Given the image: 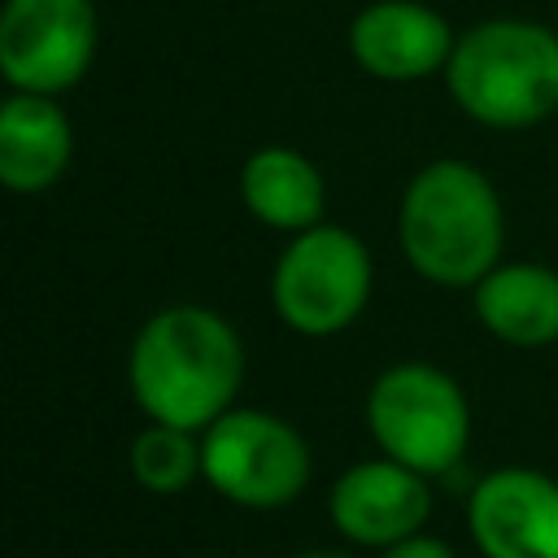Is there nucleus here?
<instances>
[{"label":"nucleus","mask_w":558,"mask_h":558,"mask_svg":"<svg viewBox=\"0 0 558 558\" xmlns=\"http://www.w3.org/2000/svg\"><path fill=\"white\" fill-rule=\"evenodd\" d=\"M126 379L148 418L205 432L240 392L244 344L222 314L205 305H170L135 331Z\"/></svg>","instance_id":"1"},{"label":"nucleus","mask_w":558,"mask_h":558,"mask_svg":"<svg viewBox=\"0 0 558 558\" xmlns=\"http://www.w3.org/2000/svg\"><path fill=\"white\" fill-rule=\"evenodd\" d=\"M397 240L405 262L440 288H475L506 244V214L484 170L458 157L427 161L401 196Z\"/></svg>","instance_id":"2"},{"label":"nucleus","mask_w":558,"mask_h":558,"mask_svg":"<svg viewBox=\"0 0 558 558\" xmlns=\"http://www.w3.org/2000/svg\"><path fill=\"white\" fill-rule=\"evenodd\" d=\"M453 105L493 131H523L558 113V31L493 17L458 35L445 65Z\"/></svg>","instance_id":"3"},{"label":"nucleus","mask_w":558,"mask_h":558,"mask_svg":"<svg viewBox=\"0 0 558 558\" xmlns=\"http://www.w3.org/2000/svg\"><path fill=\"white\" fill-rule=\"evenodd\" d=\"M366 427L384 458L423 475H445L466 453L471 410L440 366L397 362L366 392Z\"/></svg>","instance_id":"4"},{"label":"nucleus","mask_w":558,"mask_h":558,"mask_svg":"<svg viewBox=\"0 0 558 558\" xmlns=\"http://www.w3.org/2000/svg\"><path fill=\"white\" fill-rule=\"evenodd\" d=\"M201 475L248 510H279L310 484L305 436L266 410H227L201 432Z\"/></svg>","instance_id":"5"},{"label":"nucleus","mask_w":558,"mask_h":558,"mask_svg":"<svg viewBox=\"0 0 558 558\" xmlns=\"http://www.w3.org/2000/svg\"><path fill=\"white\" fill-rule=\"evenodd\" d=\"M371 296V253L344 227H305L275 262L270 301L301 336L344 331Z\"/></svg>","instance_id":"6"},{"label":"nucleus","mask_w":558,"mask_h":558,"mask_svg":"<svg viewBox=\"0 0 558 558\" xmlns=\"http://www.w3.org/2000/svg\"><path fill=\"white\" fill-rule=\"evenodd\" d=\"M100 22L92 0H4L0 70L13 92L61 96L96 57Z\"/></svg>","instance_id":"7"},{"label":"nucleus","mask_w":558,"mask_h":558,"mask_svg":"<svg viewBox=\"0 0 558 558\" xmlns=\"http://www.w3.org/2000/svg\"><path fill=\"white\" fill-rule=\"evenodd\" d=\"M484 558H558V480L532 466L488 471L466 506Z\"/></svg>","instance_id":"8"},{"label":"nucleus","mask_w":558,"mask_h":558,"mask_svg":"<svg viewBox=\"0 0 558 558\" xmlns=\"http://www.w3.org/2000/svg\"><path fill=\"white\" fill-rule=\"evenodd\" d=\"M327 510L340 536L366 549H388L392 541H405L427 523L432 488L423 471H410L379 453V458L349 466L331 484Z\"/></svg>","instance_id":"9"},{"label":"nucleus","mask_w":558,"mask_h":558,"mask_svg":"<svg viewBox=\"0 0 558 558\" xmlns=\"http://www.w3.org/2000/svg\"><path fill=\"white\" fill-rule=\"evenodd\" d=\"M453 31L445 13L418 0H375L366 4L349 26V52L353 61L388 83L427 78L449 65L453 57Z\"/></svg>","instance_id":"10"},{"label":"nucleus","mask_w":558,"mask_h":558,"mask_svg":"<svg viewBox=\"0 0 558 558\" xmlns=\"http://www.w3.org/2000/svg\"><path fill=\"white\" fill-rule=\"evenodd\" d=\"M74 157V131L57 96L13 92L0 105V183L13 192L52 187Z\"/></svg>","instance_id":"11"},{"label":"nucleus","mask_w":558,"mask_h":558,"mask_svg":"<svg viewBox=\"0 0 558 558\" xmlns=\"http://www.w3.org/2000/svg\"><path fill=\"white\" fill-rule=\"evenodd\" d=\"M475 318L514 349H541L558 340V270L541 262H497L471 288Z\"/></svg>","instance_id":"12"},{"label":"nucleus","mask_w":558,"mask_h":558,"mask_svg":"<svg viewBox=\"0 0 558 558\" xmlns=\"http://www.w3.org/2000/svg\"><path fill=\"white\" fill-rule=\"evenodd\" d=\"M240 201L262 227L296 235L323 222L327 192H323L318 166L305 153L288 144H266L240 170Z\"/></svg>","instance_id":"13"},{"label":"nucleus","mask_w":558,"mask_h":558,"mask_svg":"<svg viewBox=\"0 0 558 558\" xmlns=\"http://www.w3.org/2000/svg\"><path fill=\"white\" fill-rule=\"evenodd\" d=\"M126 462L148 493H183L201 475V432L148 418V427L135 432Z\"/></svg>","instance_id":"14"},{"label":"nucleus","mask_w":558,"mask_h":558,"mask_svg":"<svg viewBox=\"0 0 558 558\" xmlns=\"http://www.w3.org/2000/svg\"><path fill=\"white\" fill-rule=\"evenodd\" d=\"M379 558H453V549L440 541V536H405V541H392L388 549H379Z\"/></svg>","instance_id":"15"},{"label":"nucleus","mask_w":558,"mask_h":558,"mask_svg":"<svg viewBox=\"0 0 558 558\" xmlns=\"http://www.w3.org/2000/svg\"><path fill=\"white\" fill-rule=\"evenodd\" d=\"M296 558H357V554H349V549H305Z\"/></svg>","instance_id":"16"}]
</instances>
